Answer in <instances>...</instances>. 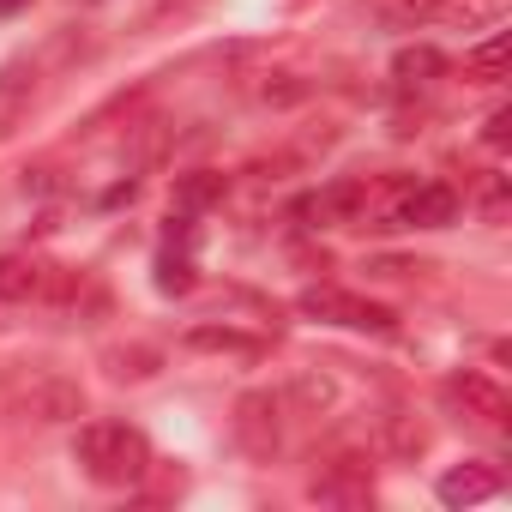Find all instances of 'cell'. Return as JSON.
Masks as SVG:
<instances>
[{
	"label": "cell",
	"mask_w": 512,
	"mask_h": 512,
	"mask_svg": "<svg viewBox=\"0 0 512 512\" xmlns=\"http://www.w3.org/2000/svg\"><path fill=\"white\" fill-rule=\"evenodd\" d=\"M79 464H85V476L103 482V488H133V482L151 470V446H145V434L127 428V422H85V428H79Z\"/></svg>",
	"instance_id": "obj_1"
},
{
	"label": "cell",
	"mask_w": 512,
	"mask_h": 512,
	"mask_svg": "<svg viewBox=\"0 0 512 512\" xmlns=\"http://www.w3.org/2000/svg\"><path fill=\"white\" fill-rule=\"evenodd\" d=\"M308 320H326V326H356V332H392L398 320H392V308H380V302H362V296H350V290H338V284H314V290H302V302H296Z\"/></svg>",
	"instance_id": "obj_2"
},
{
	"label": "cell",
	"mask_w": 512,
	"mask_h": 512,
	"mask_svg": "<svg viewBox=\"0 0 512 512\" xmlns=\"http://www.w3.org/2000/svg\"><path fill=\"white\" fill-rule=\"evenodd\" d=\"M235 440L247 458H272L278 440H284V422H278V398L272 392H241L235 398Z\"/></svg>",
	"instance_id": "obj_3"
},
{
	"label": "cell",
	"mask_w": 512,
	"mask_h": 512,
	"mask_svg": "<svg viewBox=\"0 0 512 512\" xmlns=\"http://www.w3.org/2000/svg\"><path fill=\"white\" fill-rule=\"evenodd\" d=\"M446 404H458L470 422H482V428H506V416H512V398H506V386H494L488 374H452L446 380Z\"/></svg>",
	"instance_id": "obj_4"
},
{
	"label": "cell",
	"mask_w": 512,
	"mask_h": 512,
	"mask_svg": "<svg viewBox=\"0 0 512 512\" xmlns=\"http://www.w3.org/2000/svg\"><path fill=\"white\" fill-rule=\"evenodd\" d=\"M314 500H332V506H362L368 494H374V470H368V458H332L314 482Z\"/></svg>",
	"instance_id": "obj_5"
},
{
	"label": "cell",
	"mask_w": 512,
	"mask_h": 512,
	"mask_svg": "<svg viewBox=\"0 0 512 512\" xmlns=\"http://www.w3.org/2000/svg\"><path fill=\"white\" fill-rule=\"evenodd\" d=\"M458 217V193L452 187H410L398 205H392V223H404V229H446Z\"/></svg>",
	"instance_id": "obj_6"
},
{
	"label": "cell",
	"mask_w": 512,
	"mask_h": 512,
	"mask_svg": "<svg viewBox=\"0 0 512 512\" xmlns=\"http://www.w3.org/2000/svg\"><path fill=\"white\" fill-rule=\"evenodd\" d=\"M19 410L37 422H73V416H85V392L73 380H37L19 392Z\"/></svg>",
	"instance_id": "obj_7"
},
{
	"label": "cell",
	"mask_w": 512,
	"mask_h": 512,
	"mask_svg": "<svg viewBox=\"0 0 512 512\" xmlns=\"http://www.w3.org/2000/svg\"><path fill=\"white\" fill-rule=\"evenodd\" d=\"M512 0H428V25H452V31H482L500 25Z\"/></svg>",
	"instance_id": "obj_8"
},
{
	"label": "cell",
	"mask_w": 512,
	"mask_h": 512,
	"mask_svg": "<svg viewBox=\"0 0 512 512\" xmlns=\"http://www.w3.org/2000/svg\"><path fill=\"white\" fill-rule=\"evenodd\" d=\"M488 494H500V470H488V464H452L446 476H440V500L446 506H476V500H488Z\"/></svg>",
	"instance_id": "obj_9"
},
{
	"label": "cell",
	"mask_w": 512,
	"mask_h": 512,
	"mask_svg": "<svg viewBox=\"0 0 512 512\" xmlns=\"http://www.w3.org/2000/svg\"><path fill=\"white\" fill-rule=\"evenodd\" d=\"M49 290V266H37V260H0V302H31V296H43Z\"/></svg>",
	"instance_id": "obj_10"
},
{
	"label": "cell",
	"mask_w": 512,
	"mask_h": 512,
	"mask_svg": "<svg viewBox=\"0 0 512 512\" xmlns=\"http://www.w3.org/2000/svg\"><path fill=\"white\" fill-rule=\"evenodd\" d=\"M223 175L217 169H193V175H175V211H205V205H217L223 199Z\"/></svg>",
	"instance_id": "obj_11"
},
{
	"label": "cell",
	"mask_w": 512,
	"mask_h": 512,
	"mask_svg": "<svg viewBox=\"0 0 512 512\" xmlns=\"http://www.w3.org/2000/svg\"><path fill=\"white\" fill-rule=\"evenodd\" d=\"M506 67H512V31H494L488 43L470 49V73H476V79L494 85V79H506Z\"/></svg>",
	"instance_id": "obj_12"
},
{
	"label": "cell",
	"mask_w": 512,
	"mask_h": 512,
	"mask_svg": "<svg viewBox=\"0 0 512 512\" xmlns=\"http://www.w3.org/2000/svg\"><path fill=\"white\" fill-rule=\"evenodd\" d=\"M193 260H187V247H163L157 253V290L163 296H193Z\"/></svg>",
	"instance_id": "obj_13"
},
{
	"label": "cell",
	"mask_w": 512,
	"mask_h": 512,
	"mask_svg": "<svg viewBox=\"0 0 512 512\" xmlns=\"http://www.w3.org/2000/svg\"><path fill=\"white\" fill-rule=\"evenodd\" d=\"M440 67H446V61H440V49H428V43H416V49H398V61H392V73H398L404 85H428Z\"/></svg>",
	"instance_id": "obj_14"
},
{
	"label": "cell",
	"mask_w": 512,
	"mask_h": 512,
	"mask_svg": "<svg viewBox=\"0 0 512 512\" xmlns=\"http://www.w3.org/2000/svg\"><path fill=\"white\" fill-rule=\"evenodd\" d=\"M187 344H193V350H229V356H253V338H241V332H229V326H193V332H187Z\"/></svg>",
	"instance_id": "obj_15"
},
{
	"label": "cell",
	"mask_w": 512,
	"mask_h": 512,
	"mask_svg": "<svg viewBox=\"0 0 512 512\" xmlns=\"http://www.w3.org/2000/svg\"><path fill=\"white\" fill-rule=\"evenodd\" d=\"M103 362H109L115 380H145V374H157V350H109Z\"/></svg>",
	"instance_id": "obj_16"
},
{
	"label": "cell",
	"mask_w": 512,
	"mask_h": 512,
	"mask_svg": "<svg viewBox=\"0 0 512 512\" xmlns=\"http://www.w3.org/2000/svg\"><path fill=\"white\" fill-rule=\"evenodd\" d=\"M290 398H296L302 410H326V404H332V380H326V374H302V380L290 386Z\"/></svg>",
	"instance_id": "obj_17"
},
{
	"label": "cell",
	"mask_w": 512,
	"mask_h": 512,
	"mask_svg": "<svg viewBox=\"0 0 512 512\" xmlns=\"http://www.w3.org/2000/svg\"><path fill=\"white\" fill-rule=\"evenodd\" d=\"M386 428H392V452H404V458L428 446V428H422V422H410V416H386Z\"/></svg>",
	"instance_id": "obj_18"
},
{
	"label": "cell",
	"mask_w": 512,
	"mask_h": 512,
	"mask_svg": "<svg viewBox=\"0 0 512 512\" xmlns=\"http://www.w3.org/2000/svg\"><path fill=\"white\" fill-rule=\"evenodd\" d=\"M506 211H512V193H506V181L494 175V181L482 187V217H488V223H506Z\"/></svg>",
	"instance_id": "obj_19"
},
{
	"label": "cell",
	"mask_w": 512,
	"mask_h": 512,
	"mask_svg": "<svg viewBox=\"0 0 512 512\" xmlns=\"http://www.w3.org/2000/svg\"><path fill=\"white\" fill-rule=\"evenodd\" d=\"M482 139H488L494 151H506V145H512V109H494V115L482 121Z\"/></svg>",
	"instance_id": "obj_20"
},
{
	"label": "cell",
	"mask_w": 512,
	"mask_h": 512,
	"mask_svg": "<svg viewBox=\"0 0 512 512\" xmlns=\"http://www.w3.org/2000/svg\"><path fill=\"white\" fill-rule=\"evenodd\" d=\"M25 193H49V169H25Z\"/></svg>",
	"instance_id": "obj_21"
},
{
	"label": "cell",
	"mask_w": 512,
	"mask_h": 512,
	"mask_svg": "<svg viewBox=\"0 0 512 512\" xmlns=\"http://www.w3.org/2000/svg\"><path fill=\"white\" fill-rule=\"evenodd\" d=\"M25 7V0H0V13H19Z\"/></svg>",
	"instance_id": "obj_22"
}]
</instances>
